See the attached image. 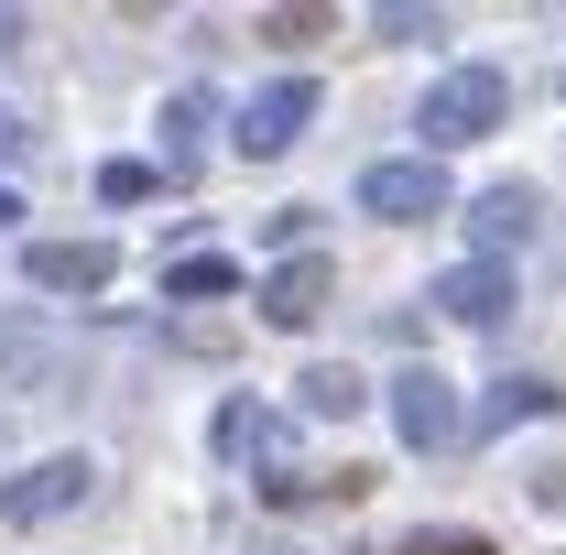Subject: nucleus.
Listing matches in <instances>:
<instances>
[{"label":"nucleus","mask_w":566,"mask_h":555,"mask_svg":"<svg viewBox=\"0 0 566 555\" xmlns=\"http://www.w3.org/2000/svg\"><path fill=\"white\" fill-rule=\"evenodd\" d=\"M392 436H403L415 458H447V447L469 436V404H458V381H447V370H403V381H392Z\"/></svg>","instance_id":"nucleus-4"},{"label":"nucleus","mask_w":566,"mask_h":555,"mask_svg":"<svg viewBox=\"0 0 566 555\" xmlns=\"http://www.w3.org/2000/svg\"><path fill=\"white\" fill-rule=\"evenodd\" d=\"M22 142H33V132H22V121H11V109H0V153H22Z\"/></svg>","instance_id":"nucleus-21"},{"label":"nucleus","mask_w":566,"mask_h":555,"mask_svg":"<svg viewBox=\"0 0 566 555\" xmlns=\"http://www.w3.org/2000/svg\"><path fill=\"white\" fill-rule=\"evenodd\" d=\"M294 404H305V415H327V425H349L359 404H370V381H359L349 359H316V370L294 381Z\"/></svg>","instance_id":"nucleus-12"},{"label":"nucleus","mask_w":566,"mask_h":555,"mask_svg":"<svg viewBox=\"0 0 566 555\" xmlns=\"http://www.w3.org/2000/svg\"><path fill=\"white\" fill-rule=\"evenodd\" d=\"M262 229H273L283 251H305V240H316V208H273V218H262Z\"/></svg>","instance_id":"nucleus-19"},{"label":"nucleus","mask_w":566,"mask_h":555,"mask_svg":"<svg viewBox=\"0 0 566 555\" xmlns=\"http://www.w3.org/2000/svg\"><path fill=\"white\" fill-rule=\"evenodd\" d=\"M534 229H545V197H534V186H491V197H469V262L523 251Z\"/></svg>","instance_id":"nucleus-7"},{"label":"nucleus","mask_w":566,"mask_h":555,"mask_svg":"<svg viewBox=\"0 0 566 555\" xmlns=\"http://www.w3.org/2000/svg\"><path fill=\"white\" fill-rule=\"evenodd\" d=\"M327 294H338L327 251H283L273 273H262V316H273V327H316V316H327Z\"/></svg>","instance_id":"nucleus-6"},{"label":"nucleus","mask_w":566,"mask_h":555,"mask_svg":"<svg viewBox=\"0 0 566 555\" xmlns=\"http://www.w3.org/2000/svg\"><path fill=\"white\" fill-rule=\"evenodd\" d=\"M305 132H316V76H262V87L240 98V121H229V142H240L251 164H283Z\"/></svg>","instance_id":"nucleus-2"},{"label":"nucleus","mask_w":566,"mask_h":555,"mask_svg":"<svg viewBox=\"0 0 566 555\" xmlns=\"http://www.w3.org/2000/svg\"><path fill=\"white\" fill-rule=\"evenodd\" d=\"M0 370H11V381H66V348L44 338L33 316H11V327H0Z\"/></svg>","instance_id":"nucleus-13"},{"label":"nucleus","mask_w":566,"mask_h":555,"mask_svg":"<svg viewBox=\"0 0 566 555\" xmlns=\"http://www.w3.org/2000/svg\"><path fill=\"white\" fill-rule=\"evenodd\" d=\"M208 447H218V458H251V447H273V415H262L251 392H229V404H218V425H208Z\"/></svg>","instance_id":"nucleus-14"},{"label":"nucleus","mask_w":566,"mask_h":555,"mask_svg":"<svg viewBox=\"0 0 566 555\" xmlns=\"http://www.w3.org/2000/svg\"><path fill=\"white\" fill-rule=\"evenodd\" d=\"M251 555H283V545H251Z\"/></svg>","instance_id":"nucleus-24"},{"label":"nucleus","mask_w":566,"mask_h":555,"mask_svg":"<svg viewBox=\"0 0 566 555\" xmlns=\"http://www.w3.org/2000/svg\"><path fill=\"white\" fill-rule=\"evenodd\" d=\"M316 33H327L316 0H305V11H262V44H316Z\"/></svg>","instance_id":"nucleus-17"},{"label":"nucleus","mask_w":566,"mask_h":555,"mask_svg":"<svg viewBox=\"0 0 566 555\" xmlns=\"http://www.w3.org/2000/svg\"><path fill=\"white\" fill-rule=\"evenodd\" d=\"M447 33V11H381V44H436Z\"/></svg>","instance_id":"nucleus-18"},{"label":"nucleus","mask_w":566,"mask_h":555,"mask_svg":"<svg viewBox=\"0 0 566 555\" xmlns=\"http://www.w3.org/2000/svg\"><path fill=\"white\" fill-rule=\"evenodd\" d=\"M534 415H566L556 381H491V404L469 415V436H501V425H534Z\"/></svg>","instance_id":"nucleus-11"},{"label":"nucleus","mask_w":566,"mask_h":555,"mask_svg":"<svg viewBox=\"0 0 566 555\" xmlns=\"http://www.w3.org/2000/svg\"><path fill=\"white\" fill-rule=\"evenodd\" d=\"M33 283L44 294H109L120 283V251L109 240H33Z\"/></svg>","instance_id":"nucleus-9"},{"label":"nucleus","mask_w":566,"mask_h":555,"mask_svg":"<svg viewBox=\"0 0 566 555\" xmlns=\"http://www.w3.org/2000/svg\"><path fill=\"white\" fill-rule=\"evenodd\" d=\"M501 109H512V87H501V66H447L436 87H424V109H415V132H424V153L447 164L458 142H480V132H501Z\"/></svg>","instance_id":"nucleus-1"},{"label":"nucleus","mask_w":566,"mask_h":555,"mask_svg":"<svg viewBox=\"0 0 566 555\" xmlns=\"http://www.w3.org/2000/svg\"><path fill=\"white\" fill-rule=\"evenodd\" d=\"M164 132H175V164H197V142H208V98H197V87L164 98Z\"/></svg>","instance_id":"nucleus-15"},{"label":"nucleus","mask_w":566,"mask_h":555,"mask_svg":"<svg viewBox=\"0 0 566 555\" xmlns=\"http://www.w3.org/2000/svg\"><path fill=\"white\" fill-rule=\"evenodd\" d=\"M153 197V164H98V208H142Z\"/></svg>","instance_id":"nucleus-16"},{"label":"nucleus","mask_w":566,"mask_h":555,"mask_svg":"<svg viewBox=\"0 0 566 555\" xmlns=\"http://www.w3.org/2000/svg\"><path fill=\"white\" fill-rule=\"evenodd\" d=\"M359 208L392 218V229L447 218V164H436V153H370V164H359Z\"/></svg>","instance_id":"nucleus-3"},{"label":"nucleus","mask_w":566,"mask_h":555,"mask_svg":"<svg viewBox=\"0 0 566 555\" xmlns=\"http://www.w3.org/2000/svg\"><path fill=\"white\" fill-rule=\"evenodd\" d=\"M447 327H501L512 316V273L501 262H458V273H436V294H424Z\"/></svg>","instance_id":"nucleus-8"},{"label":"nucleus","mask_w":566,"mask_h":555,"mask_svg":"<svg viewBox=\"0 0 566 555\" xmlns=\"http://www.w3.org/2000/svg\"><path fill=\"white\" fill-rule=\"evenodd\" d=\"M22 33H33V22H22V11H0V44H22Z\"/></svg>","instance_id":"nucleus-22"},{"label":"nucleus","mask_w":566,"mask_h":555,"mask_svg":"<svg viewBox=\"0 0 566 555\" xmlns=\"http://www.w3.org/2000/svg\"><path fill=\"white\" fill-rule=\"evenodd\" d=\"M87 490H98V469H87L76 447H66V458H33L22 480H0V523H22V534H33V523H55V512H76Z\"/></svg>","instance_id":"nucleus-5"},{"label":"nucleus","mask_w":566,"mask_h":555,"mask_svg":"<svg viewBox=\"0 0 566 555\" xmlns=\"http://www.w3.org/2000/svg\"><path fill=\"white\" fill-rule=\"evenodd\" d=\"M11 218H22V197H11V186H0V229H11Z\"/></svg>","instance_id":"nucleus-23"},{"label":"nucleus","mask_w":566,"mask_h":555,"mask_svg":"<svg viewBox=\"0 0 566 555\" xmlns=\"http://www.w3.org/2000/svg\"><path fill=\"white\" fill-rule=\"evenodd\" d=\"M403 555H491V534H415Z\"/></svg>","instance_id":"nucleus-20"},{"label":"nucleus","mask_w":566,"mask_h":555,"mask_svg":"<svg viewBox=\"0 0 566 555\" xmlns=\"http://www.w3.org/2000/svg\"><path fill=\"white\" fill-rule=\"evenodd\" d=\"M164 294H175V305H218V294H240V262H229V251H175V262H164Z\"/></svg>","instance_id":"nucleus-10"}]
</instances>
